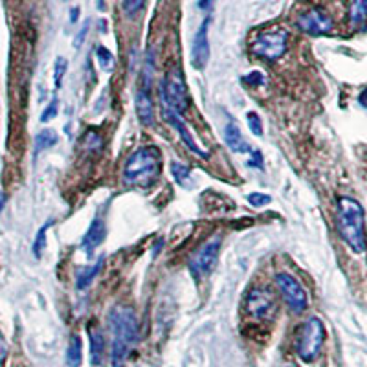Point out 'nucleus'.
Masks as SVG:
<instances>
[{
  "label": "nucleus",
  "instance_id": "nucleus-1",
  "mask_svg": "<svg viewBox=\"0 0 367 367\" xmlns=\"http://www.w3.org/2000/svg\"><path fill=\"white\" fill-rule=\"evenodd\" d=\"M112 334V366L125 367L131 351L138 340V318L127 305H116L109 312Z\"/></svg>",
  "mask_w": 367,
  "mask_h": 367
},
{
  "label": "nucleus",
  "instance_id": "nucleus-2",
  "mask_svg": "<svg viewBox=\"0 0 367 367\" xmlns=\"http://www.w3.org/2000/svg\"><path fill=\"white\" fill-rule=\"evenodd\" d=\"M336 224L340 237L355 254L366 250V217L360 202L351 197H340L336 202Z\"/></svg>",
  "mask_w": 367,
  "mask_h": 367
},
{
  "label": "nucleus",
  "instance_id": "nucleus-3",
  "mask_svg": "<svg viewBox=\"0 0 367 367\" xmlns=\"http://www.w3.org/2000/svg\"><path fill=\"white\" fill-rule=\"evenodd\" d=\"M162 156L155 145L140 147L129 156L123 167V182L131 188H151L160 177Z\"/></svg>",
  "mask_w": 367,
  "mask_h": 367
},
{
  "label": "nucleus",
  "instance_id": "nucleus-4",
  "mask_svg": "<svg viewBox=\"0 0 367 367\" xmlns=\"http://www.w3.org/2000/svg\"><path fill=\"white\" fill-rule=\"evenodd\" d=\"M325 342V327L320 318H309L296 338V353L303 362H314Z\"/></svg>",
  "mask_w": 367,
  "mask_h": 367
},
{
  "label": "nucleus",
  "instance_id": "nucleus-5",
  "mask_svg": "<svg viewBox=\"0 0 367 367\" xmlns=\"http://www.w3.org/2000/svg\"><path fill=\"white\" fill-rule=\"evenodd\" d=\"M162 103L169 111L177 112L182 116L188 109V90H186V81L180 68H171L166 74V78L160 85Z\"/></svg>",
  "mask_w": 367,
  "mask_h": 367
},
{
  "label": "nucleus",
  "instance_id": "nucleus-6",
  "mask_svg": "<svg viewBox=\"0 0 367 367\" xmlns=\"http://www.w3.org/2000/svg\"><path fill=\"white\" fill-rule=\"evenodd\" d=\"M287 46H289V34L285 30H267L263 32L254 39L252 43L250 50L252 54L259 59H265V61L272 63L278 61L285 56L287 52Z\"/></svg>",
  "mask_w": 367,
  "mask_h": 367
},
{
  "label": "nucleus",
  "instance_id": "nucleus-7",
  "mask_svg": "<svg viewBox=\"0 0 367 367\" xmlns=\"http://www.w3.org/2000/svg\"><path fill=\"white\" fill-rule=\"evenodd\" d=\"M221 235H213L212 239H208L204 245L199 248V250L190 257V272L195 276V278H206L213 272V268L217 265L219 252H221Z\"/></svg>",
  "mask_w": 367,
  "mask_h": 367
},
{
  "label": "nucleus",
  "instance_id": "nucleus-8",
  "mask_svg": "<svg viewBox=\"0 0 367 367\" xmlns=\"http://www.w3.org/2000/svg\"><path fill=\"white\" fill-rule=\"evenodd\" d=\"M276 285H278L279 292L283 296L285 303L289 305V309L296 314H300L309 305V298L303 289V285L289 272H279L276 276Z\"/></svg>",
  "mask_w": 367,
  "mask_h": 367
},
{
  "label": "nucleus",
  "instance_id": "nucleus-9",
  "mask_svg": "<svg viewBox=\"0 0 367 367\" xmlns=\"http://www.w3.org/2000/svg\"><path fill=\"white\" fill-rule=\"evenodd\" d=\"M246 312L256 320H270L276 314V298L268 289H252L246 296Z\"/></svg>",
  "mask_w": 367,
  "mask_h": 367
},
{
  "label": "nucleus",
  "instance_id": "nucleus-10",
  "mask_svg": "<svg viewBox=\"0 0 367 367\" xmlns=\"http://www.w3.org/2000/svg\"><path fill=\"white\" fill-rule=\"evenodd\" d=\"M333 26V19L320 8L309 10L298 19V28L307 35H327Z\"/></svg>",
  "mask_w": 367,
  "mask_h": 367
},
{
  "label": "nucleus",
  "instance_id": "nucleus-11",
  "mask_svg": "<svg viewBox=\"0 0 367 367\" xmlns=\"http://www.w3.org/2000/svg\"><path fill=\"white\" fill-rule=\"evenodd\" d=\"M210 23H212V17H206L202 21L201 28L197 30L195 39H193V45H191V63L195 68H204L210 61Z\"/></svg>",
  "mask_w": 367,
  "mask_h": 367
},
{
  "label": "nucleus",
  "instance_id": "nucleus-12",
  "mask_svg": "<svg viewBox=\"0 0 367 367\" xmlns=\"http://www.w3.org/2000/svg\"><path fill=\"white\" fill-rule=\"evenodd\" d=\"M136 112H138L140 122L151 127L155 123V103L151 98V63L147 67V76L144 78V83L140 85L136 92Z\"/></svg>",
  "mask_w": 367,
  "mask_h": 367
},
{
  "label": "nucleus",
  "instance_id": "nucleus-13",
  "mask_svg": "<svg viewBox=\"0 0 367 367\" xmlns=\"http://www.w3.org/2000/svg\"><path fill=\"white\" fill-rule=\"evenodd\" d=\"M162 116H164V120H166L167 123H171L173 127L177 129V133L180 134V138H182L184 145H186L188 149L193 151L195 155L202 156V158H208V156H210L208 155V151H204L201 145L197 144L195 138H193V134H191L190 129H188V125L182 122V116H180V114L169 111V109H166V107H164V109H162Z\"/></svg>",
  "mask_w": 367,
  "mask_h": 367
},
{
  "label": "nucleus",
  "instance_id": "nucleus-14",
  "mask_svg": "<svg viewBox=\"0 0 367 367\" xmlns=\"http://www.w3.org/2000/svg\"><path fill=\"white\" fill-rule=\"evenodd\" d=\"M105 234H107V226L105 223H103V219L96 217L94 221L90 223L89 230H87V234H85L83 241H81V248L87 252V256H90V254L103 243Z\"/></svg>",
  "mask_w": 367,
  "mask_h": 367
},
{
  "label": "nucleus",
  "instance_id": "nucleus-15",
  "mask_svg": "<svg viewBox=\"0 0 367 367\" xmlns=\"http://www.w3.org/2000/svg\"><path fill=\"white\" fill-rule=\"evenodd\" d=\"M224 142L230 147V151H234V153H250V145L246 144L241 129L234 122H230L224 127Z\"/></svg>",
  "mask_w": 367,
  "mask_h": 367
},
{
  "label": "nucleus",
  "instance_id": "nucleus-16",
  "mask_svg": "<svg viewBox=\"0 0 367 367\" xmlns=\"http://www.w3.org/2000/svg\"><path fill=\"white\" fill-rule=\"evenodd\" d=\"M103 353H105V338L100 329H90V360L92 366H100L103 362Z\"/></svg>",
  "mask_w": 367,
  "mask_h": 367
},
{
  "label": "nucleus",
  "instance_id": "nucleus-17",
  "mask_svg": "<svg viewBox=\"0 0 367 367\" xmlns=\"http://www.w3.org/2000/svg\"><path fill=\"white\" fill-rule=\"evenodd\" d=\"M101 268H103V257H100V261L94 263L92 267L83 268V270L78 274V279H76V287H78V290L89 289L90 285H92V281L98 278V274L101 272Z\"/></svg>",
  "mask_w": 367,
  "mask_h": 367
},
{
  "label": "nucleus",
  "instance_id": "nucleus-18",
  "mask_svg": "<svg viewBox=\"0 0 367 367\" xmlns=\"http://www.w3.org/2000/svg\"><path fill=\"white\" fill-rule=\"evenodd\" d=\"M67 362L70 367H79L83 362V344H81V338L78 334H74L70 338L67 349Z\"/></svg>",
  "mask_w": 367,
  "mask_h": 367
},
{
  "label": "nucleus",
  "instance_id": "nucleus-19",
  "mask_svg": "<svg viewBox=\"0 0 367 367\" xmlns=\"http://www.w3.org/2000/svg\"><path fill=\"white\" fill-rule=\"evenodd\" d=\"M57 144V134L52 129H43L37 136H35L34 144V155H39L43 151L50 149Z\"/></svg>",
  "mask_w": 367,
  "mask_h": 367
},
{
  "label": "nucleus",
  "instance_id": "nucleus-20",
  "mask_svg": "<svg viewBox=\"0 0 367 367\" xmlns=\"http://www.w3.org/2000/svg\"><path fill=\"white\" fill-rule=\"evenodd\" d=\"M349 21L353 26L367 23V0H353L349 10Z\"/></svg>",
  "mask_w": 367,
  "mask_h": 367
},
{
  "label": "nucleus",
  "instance_id": "nucleus-21",
  "mask_svg": "<svg viewBox=\"0 0 367 367\" xmlns=\"http://www.w3.org/2000/svg\"><path fill=\"white\" fill-rule=\"evenodd\" d=\"M171 175L182 188H190L191 186V171L180 162H171Z\"/></svg>",
  "mask_w": 367,
  "mask_h": 367
},
{
  "label": "nucleus",
  "instance_id": "nucleus-22",
  "mask_svg": "<svg viewBox=\"0 0 367 367\" xmlns=\"http://www.w3.org/2000/svg\"><path fill=\"white\" fill-rule=\"evenodd\" d=\"M94 56H96V59H98V65H100L105 72L114 70V56H112V52L109 50V48H105V46H101V45L96 46Z\"/></svg>",
  "mask_w": 367,
  "mask_h": 367
},
{
  "label": "nucleus",
  "instance_id": "nucleus-23",
  "mask_svg": "<svg viewBox=\"0 0 367 367\" xmlns=\"http://www.w3.org/2000/svg\"><path fill=\"white\" fill-rule=\"evenodd\" d=\"M52 223H46L45 226H41L39 228V234L35 235V241H34V256L37 257V259H41V256H43V252H45L46 248V232H48V226H50Z\"/></svg>",
  "mask_w": 367,
  "mask_h": 367
},
{
  "label": "nucleus",
  "instance_id": "nucleus-24",
  "mask_svg": "<svg viewBox=\"0 0 367 367\" xmlns=\"http://www.w3.org/2000/svg\"><path fill=\"white\" fill-rule=\"evenodd\" d=\"M68 70V61L65 57H57L56 65H54V83H56V89H61L63 78Z\"/></svg>",
  "mask_w": 367,
  "mask_h": 367
},
{
  "label": "nucleus",
  "instance_id": "nucleus-25",
  "mask_svg": "<svg viewBox=\"0 0 367 367\" xmlns=\"http://www.w3.org/2000/svg\"><path fill=\"white\" fill-rule=\"evenodd\" d=\"M101 147H103V138L96 131H89L85 134V149L96 153V151H101Z\"/></svg>",
  "mask_w": 367,
  "mask_h": 367
},
{
  "label": "nucleus",
  "instance_id": "nucleus-26",
  "mask_svg": "<svg viewBox=\"0 0 367 367\" xmlns=\"http://www.w3.org/2000/svg\"><path fill=\"white\" fill-rule=\"evenodd\" d=\"M246 120H248V127H250L252 134H254V136H263V123L259 114H256V112H248Z\"/></svg>",
  "mask_w": 367,
  "mask_h": 367
},
{
  "label": "nucleus",
  "instance_id": "nucleus-27",
  "mask_svg": "<svg viewBox=\"0 0 367 367\" xmlns=\"http://www.w3.org/2000/svg\"><path fill=\"white\" fill-rule=\"evenodd\" d=\"M145 0H123V12L129 17H134L144 8Z\"/></svg>",
  "mask_w": 367,
  "mask_h": 367
},
{
  "label": "nucleus",
  "instance_id": "nucleus-28",
  "mask_svg": "<svg viewBox=\"0 0 367 367\" xmlns=\"http://www.w3.org/2000/svg\"><path fill=\"white\" fill-rule=\"evenodd\" d=\"M248 202L254 208H263L272 202V197L265 195V193H252V195H248Z\"/></svg>",
  "mask_w": 367,
  "mask_h": 367
},
{
  "label": "nucleus",
  "instance_id": "nucleus-29",
  "mask_svg": "<svg viewBox=\"0 0 367 367\" xmlns=\"http://www.w3.org/2000/svg\"><path fill=\"white\" fill-rule=\"evenodd\" d=\"M57 109H59V101L54 100L50 103V105L46 107L45 112L41 114V122L46 123V122H50V120H54V118L57 116Z\"/></svg>",
  "mask_w": 367,
  "mask_h": 367
},
{
  "label": "nucleus",
  "instance_id": "nucleus-30",
  "mask_svg": "<svg viewBox=\"0 0 367 367\" xmlns=\"http://www.w3.org/2000/svg\"><path fill=\"white\" fill-rule=\"evenodd\" d=\"M8 360V344L6 340H4V336L0 334V367L4 366Z\"/></svg>",
  "mask_w": 367,
  "mask_h": 367
},
{
  "label": "nucleus",
  "instance_id": "nucleus-31",
  "mask_svg": "<svg viewBox=\"0 0 367 367\" xmlns=\"http://www.w3.org/2000/svg\"><path fill=\"white\" fill-rule=\"evenodd\" d=\"M89 28H90V23L89 21H85V26L79 30L78 37H76V43H74V45H76V48H79V46H81V43H83L85 37H87V34H89Z\"/></svg>",
  "mask_w": 367,
  "mask_h": 367
},
{
  "label": "nucleus",
  "instance_id": "nucleus-32",
  "mask_svg": "<svg viewBox=\"0 0 367 367\" xmlns=\"http://www.w3.org/2000/svg\"><path fill=\"white\" fill-rule=\"evenodd\" d=\"M245 81L248 85H254V87H256V85H261L263 83V74L261 72L248 74V76L245 78Z\"/></svg>",
  "mask_w": 367,
  "mask_h": 367
},
{
  "label": "nucleus",
  "instance_id": "nucleus-33",
  "mask_svg": "<svg viewBox=\"0 0 367 367\" xmlns=\"http://www.w3.org/2000/svg\"><path fill=\"white\" fill-rule=\"evenodd\" d=\"M250 166H256V167H259V169H265V164H263V156H261V153H259V151H256V153H254V160L250 162Z\"/></svg>",
  "mask_w": 367,
  "mask_h": 367
},
{
  "label": "nucleus",
  "instance_id": "nucleus-34",
  "mask_svg": "<svg viewBox=\"0 0 367 367\" xmlns=\"http://www.w3.org/2000/svg\"><path fill=\"white\" fill-rule=\"evenodd\" d=\"M215 4V0H199V8L201 10H210Z\"/></svg>",
  "mask_w": 367,
  "mask_h": 367
},
{
  "label": "nucleus",
  "instance_id": "nucleus-35",
  "mask_svg": "<svg viewBox=\"0 0 367 367\" xmlns=\"http://www.w3.org/2000/svg\"><path fill=\"white\" fill-rule=\"evenodd\" d=\"M78 17H79V10L78 8H74L72 12H70V23H78Z\"/></svg>",
  "mask_w": 367,
  "mask_h": 367
},
{
  "label": "nucleus",
  "instance_id": "nucleus-36",
  "mask_svg": "<svg viewBox=\"0 0 367 367\" xmlns=\"http://www.w3.org/2000/svg\"><path fill=\"white\" fill-rule=\"evenodd\" d=\"M4 206H6V195H4V193L0 191V213H2Z\"/></svg>",
  "mask_w": 367,
  "mask_h": 367
}]
</instances>
